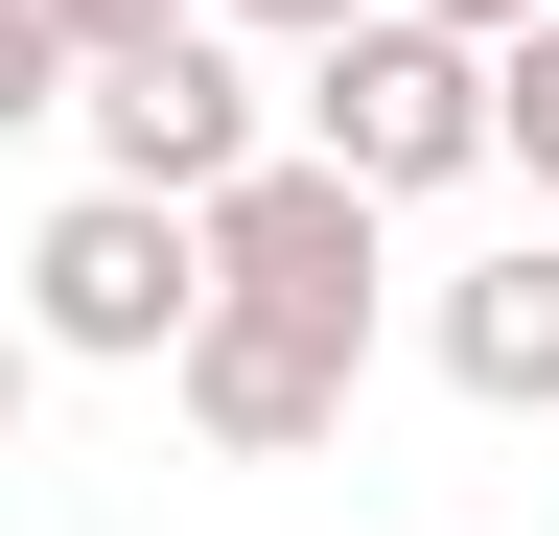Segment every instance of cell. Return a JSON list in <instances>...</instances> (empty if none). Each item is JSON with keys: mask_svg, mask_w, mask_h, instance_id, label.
Here are the masks:
<instances>
[{"mask_svg": "<svg viewBox=\"0 0 559 536\" xmlns=\"http://www.w3.org/2000/svg\"><path fill=\"white\" fill-rule=\"evenodd\" d=\"M280 117H304V164H326V187H373V211H419V187H466V164H489V71L419 24V0H349L304 71H280Z\"/></svg>", "mask_w": 559, "mask_h": 536, "instance_id": "1", "label": "cell"}, {"mask_svg": "<svg viewBox=\"0 0 559 536\" xmlns=\"http://www.w3.org/2000/svg\"><path fill=\"white\" fill-rule=\"evenodd\" d=\"M187 257H210V303H257V326H326V350H373V187H326L304 141H257L234 187H187Z\"/></svg>", "mask_w": 559, "mask_h": 536, "instance_id": "2", "label": "cell"}, {"mask_svg": "<svg viewBox=\"0 0 559 536\" xmlns=\"http://www.w3.org/2000/svg\"><path fill=\"white\" fill-rule=\"evenodd\" d=\"M70 117H94V187H140V211H187V187H234L280 141V94L234 71V24H140L70 71Z\"/></svg>", "mask_w": 559, "mask_h": 536, "instance_id": "3", "label": "cell"}, {"mask_svg": "<svg viewBox=\"0 0 559 536\" xmlns=\"http://www.w3.org/2000/svg\"><path fill=\"white\" fill-rule=\"evenodd\" d=\"M187 303H210V257H187V211H140V187H70L24 234V350H70V373H164Z\"/></svg>", "mask_w": 559, "mask_h": 536, "instance_id": "4", "label": "cell"}, {"mask_svg": "<svg viewBox=\"0 0 559 536\" xmlns=\"http://www.w3.org/2000/svg\"><path fill=\"white\" fill-rule=\"evenodd\" d=\"M349 373H373V350H326V326H257V303H187V350H164V396H187L234 466H304V443L349 420Z\"/></svg>", "mask_w": 559, "mask_h": 536, "instance_id": "5", "label": "cell"}, {"mask_svg": "<svg viewBox=\"0 0 559 536\" xmlns=\"http://www.w3.org/2000/svg\"><path fill=\"white\" fill-rule=\"evenodd\" d=\"M443 373L489 396V420H559V234H513V257L443 281Z\"/></svg>", "mask_w": 559, "mask_h": 536, "instance_id": "6", "label": "cell"}, {"mask_svg": "<svg viewBox=\"0 0 559 536\" xmlns=\"http://www.w3.org/2000/svg\"><path fill=\"white\" fill-rule=\"evenodd\" d=\"M466 71H489V164H536V187H559V0H536V24H489Z\"/></svg>", "mask_w": 559, "mask_h": 536, "instance_id": "7", "label": "cell"}, {"mask_svg": "<svg viewBox=\"0 0 559 536\" xmlns=\"http://www.w3.org/2000/svg\"><path fill=\"white\" fill-rule=\"evenodd\" d=\"M24 117H70V47H47V0H0V141Z\"/></svg>", "mask_w": 559, "mask_h": 536, "instance_id": "8", "label": "cell"}, {"mask_svg": "<svg viewBox=\"0 0 559 536\" xmlns=\"http://www.w3.org/2000/svg\"><path fill=\"white\" fill-rule=\"evenodd\" d=\"M140 24H210V0H47V47L94 71V47H140Z\"/></svg>", "mask_w": 559, "mask_h": 536, "instance_id": "9", "label": "cell"}, {"mask_svg": "<svg viewBox=\"0 0 559 536\" xmlns=\"http://www.w3.org/2000/svg\"><path fill=\"white\" fill-rule=\"evenodd\" d=\"M210 24H257V47H326V24H349V0H210Z\"/></svg>", "mask_w": 559, "mask_h": 536, "instance_id": "10", "label": "cell"}, {"mask_svg": "<svg viewBox=\"0 0 559 536\" xmlns=\"http://www.w3.org/2000/svg\"><path fill=\"white\" fill-rule=\"evenodd\" d=\"M419 24H443V47H489V24H536V0H419Z\"/></svg>", "mask_w": 559, "mask_h": 536, "instance_id": "11", "label": "cell"}, {"mask_svg": "<svg viewBox=\"0 0 559 536\" xmlns=\"http://www.w3.org/2000/svg\"><path fill=\"white\" fill-rule=\"evenodd\" d=\"M24 373H47V350H24V326H0V443H24Z\"/></svg>", "mask_w": 559, "mask_h": 536, "instance_id": "12", "label": "cell"}]
</instances>
